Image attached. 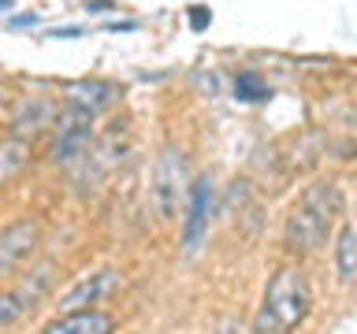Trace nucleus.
Listing matches in <instances>:
<instances>
[{"label":"nucleus","instance_id":"nucleus-1","mask_svg":"<svg viewBox=\"0 0 357 334\" xmlns=\"http://www.w3.org/2000/svg\"><path fill=\"white\" fill-rule=\"evenodd\" d=\"M342 216V186L335 178H320V182L305 186L298 205L290 208L283 238L294 253H317L331 234V223Z\"/></svg>","mask_w":357,"mask_h":334},{"label":"nucleus","instance_id":"nucleus-2","mask_svg":"<svg viewBox=\"0 0 357 334\" xmlns=\"http://www.w3.org/2000/svg\"><path fill=\"white\" fill-rule=\"evenodd\" d=\"M312 308V289L309 278L298 267H279L268 278L261 308L253 316V331L250 334H290L294 327H301Z\"/></svg>","mask_w":357,"mask_h":334},{"label":"nucleus","instance_id":"nucleus-3","mask_svg":"<svg viewBox=\"0 0 357 334\" xmlns=\"http://www.w3.org/2000/svg\"><path fill=\"white\" fill-rule=\"evenodd\" d=\"M186 182H190L186 152L178 145H167L153 167V205H156V216L160 219H172L178 212V197H183Z\"/></svg>","mask_w":357,"mask_h":334},{"label":"nucleus","instance_id":"nucleus-4","mask_svg":"<svg viewBox=\"0 0 357 334\" xmlns=\"http://www.w3.org/2000/svg\"><path fill=\"white\" fill-rule=\"evenodd\" d=\"M52 127H56L52 160L60 167H75L89 152V141H93V119L82 116V111H75V108H63Z\"/></svg>","mask_w":357,"mask_h":334},{"label":"nucleus","instance_id":"nucleus-5","mask_svg":"<svg viewBox=\"0 0 357 334\" xmlns=\"http://www.w3.org/2000/svg\"><path fill=\"white\" fill-rule=\"evenodd\" d=\"M52 271H56V264H41V267H33L30 275H22L19 286H11L8 294H0V331L11 327L15 319H22L45 297V289L52 283Z\"/></svg>","mask_w":357,"mask_h":334},{"label":"nucleus","instance_id":"nucleus-6","mask_svg":"<svg viewBox=\"0 0 357 334\" xmlns=\"http://www.w3.org/2000/svg\"><path fill=\"white\" fill-rule=\"evenodd\" d=\"M208 219H212V178H197L190 186V208L183 219V253L197 256V249L208 238Z\"/></svg>","mask_w":357,"mask_h":334},{"label":"nucleus","instance_id":"nucleus-7","mask_svg":"<svg viewBox=\"0 0 357 334\" xmlns=\"http://www.w3.org/2000/svg\"><path fill=\"white\" fill-rule=\"evenodd\" d=\"M41 241V223L38 219H15L11 227L0 230V278H8L22 260H30Z\"/></svg>","mask_w":357,"mask_h":334},{"label":"nucleus","instance_id":"nucleus-8","mask_svg":"<svg viewBox=\"0 0 357 334\" xmlns=\"http://www.w3.org/2000/svg\"><path fill=\"white\" fill-rule=\"evenodd\" d=\"M119 283H123V271H116V267H105V271H93V275H86V278H78V283L60 297V316H63V312L97 308L105 297L116 294Z\"/></svg>","mask_w":357,"mask_h":334},{"label":"nucleus","instance_id":"nucleus-9","mask_svg":"<svg viewBox=\"0 0 357 334\" xmlns=\"http://www.w3.org/2000/svg\"><path fill=\"white\" fill-rule=\"evenodd\" d=\"M119 97H123V89L116 82H108V78H82V82L67 86V108L82 111L89 119L100 116V111H108Z\"/></svg>","mask_w":357,"mask_h":334},{"label":"nucleus","instance_id":"nucleus-10","mask_svg":"<svg viewBox=\"0 0 357 334\" xmlns=\"http://www.w3.org/2000/svg\"><path fill=\"white\" fill-rule=\"evenodd\" d=\"M56 116H60L56 100H49V97H26V100H22V108L15 111V119H11V138L30 141L33 134L49 130L56 122Z\"/></svg>","mask_w":357,"mask_h":334},{"label":"nucleus","instance_id":"nucleus-11","mask_svg":"<svg viewBox=\"0 0 357 334\" xmlns=\"http://www.w3.org/2000/svg\"><path fill=\"white\" fill-rule=\"evenodd\" d=\"M41 334H116V319L105 308H82V312H63L52 319Z\"/></svg>","mask_w":357,"mask_h":334},{"label":"nucleus","instance_id":"nucleus-12","mask_svg":"<svg viewBox=\"0 0 357 334\" xmlns=\"http://www.w3.org/2000/svg\"><path fill=\"white\" fill-rule=\"evenodd\" d=\"M335 275L342 286H350L357 278V230L354 223H342L339 238H335Z\"/></svg>","mask_w":357,"mask_h":334},{"label":"nucleus","instance_id":"nucleus-13","mask_svg":"<svg viewBox=\"0 0 357 334\" xmlns=\"http://www.w3.org/2000/svg\"><path fill=\"white\" fill-rule=\"evenodd\" d=\"M30 164V141H19V138H0V186L11 182L22 167Z\"/></svg>","mask_w":357,"mask_h":334},{"label":"nucleus","instance_id":"nucleus-14","mask_svg":"<svg viewBox=\"0 0 357 334\" xmlns=\"http://www.w3.org/2000/svg\"><path fill=\"white\" fill-rule=\"evenodd\" d=\"M234 97L245 100V104H257V100H268V97H272V89H268L257 74L245 71V74L234 78Z\"/></svg>","mask_w":357,"mask_h":334},{"label":"nucleus","instance_id":"nucleus-15","mask_svg":"<svg viewBox=\"0 0 357 334\" xmlns=\"http://www.w3.org/2000/svg\"><path fill=\"white\" fill-rule=\"evenodd\" d=\"M212 334H250V331H245L234 316H220V319H216V327H212Z\"/></svg>","mask_w":357,"mask_h":334},{"label":"nucleus","instance_id":"nucleus-16","mask_svg":"<svg viewBox=\"0 0 357 334\" xmlns=\"http://www.w3.org/2000/svg\"><path fill=\"white\" fill-rule=\"evenodd\" d=\"M208 22H212L208 8H201V4H194V8H190V26H194V30H205Z\"/></svg>","mask_w":357,"mask_h":334},{"label":"nucleus","instance_id":"nucleus-17","mask_svg":"<svg viewBox=\"0 0 357 334\" xmlns=\"http://www.w3.org/2000/svg\"><path fill=\"white\" fill-rule=\"evenodd\" d=\"M38 22V15H15L11 19V30H22V26H33Z\"/></svg>","mask_w":357,"mask_h":334},{"label":"nucleus","instance_id":"nucleus-18","mask_svg":"<svg viewBox=\"0 0 357 334\" xmlns=\"http://www.w3.org/2000/svg\"><path fill=\"white\" fill-rule=\"evenodd\" d=\"M82 33V26H60V30H52V38H78Z\"/></svg>","mask_w":357,"mask_h":334},{"label":"nucleus","instance_id":"nucleus-19","mask_svg":"<svg viewBox=\"0 0 357 334\" xmlns=\"http://www.w3.org/2000/svg\"><path fill=\"white\" fill-rule=\"evenodd\" d=\"M138 22H108V30H134Z\"/></svg>","mask_w":357,"mask_h":334},{"label":"nucleus","instance_id":"nucleus-20","mask_svg":"<svg viewBox=\"0 0 357 334\" xmlns=\"http://www.w3.org/2000/svg\"><path fill=\"white\" fill-rule=\"evenodd\" d=\"M4 100H8V89H4V86H0V108H4Z\"/></svg>","mask_w":357,"mask_h":334}]
</instances>
